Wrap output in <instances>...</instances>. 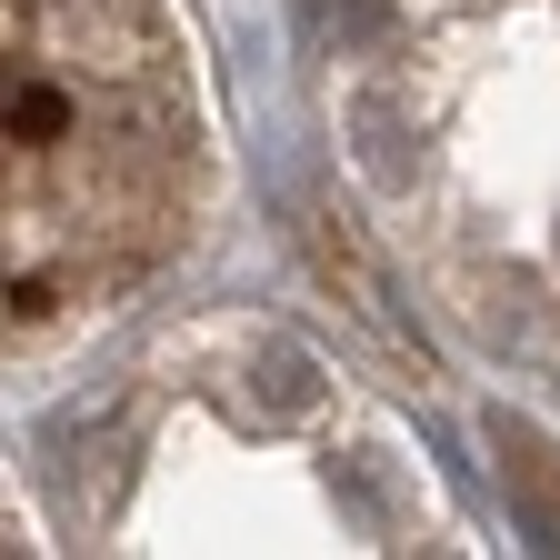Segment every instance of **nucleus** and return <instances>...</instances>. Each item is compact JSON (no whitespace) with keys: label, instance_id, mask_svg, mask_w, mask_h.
Segmentation results:
<instances>
[{"label":"nucleus","instance_id":"nucleus-1","mask_svg":"<svg viewBox=\"0 0 560 560\" xmlns=\"http://www.w3.org/2000/svg\"><path fill=\"white\" fill-rule=\"evenodd\" d=\"M350 130H361V161H371V180H410V151H400V110H390V91H361L350 101Z\"/></svg>","mask_w":560,"mask_h":560},{"label":"nucleus","instance_id":"nucleus-2","mask_svg":"<svg viewBox=\"0 0 560 560\" xmlns=\"http://www.w3.org/2000/svg\"><path fill=\"white\" fill-rule=\"evenodd\" d=\"M250 381H270V410H320V361H311V350H291V340H270L260 350V361H250Z\"/></svg>","mask_w":560,"mask_h":560}]
</instances>
